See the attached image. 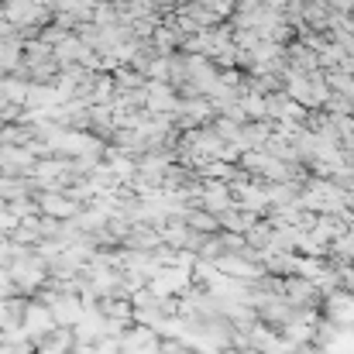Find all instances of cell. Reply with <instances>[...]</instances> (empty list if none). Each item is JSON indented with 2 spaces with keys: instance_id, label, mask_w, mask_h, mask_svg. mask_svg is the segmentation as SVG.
<instances>
[{
  "instance_id": "cell-5",
  "label": "cell",
  "mask_w": 354,
  "mask_h": 354,
  "mask_svg": "<svg viewBox=\"0 0 354 354\" xmlns=\"http://www.w3.org/2000/svg\"><path fill=\"white\" fill-rule=\"evenodd\" d=\"M41 207H45L48 214H55V217H66V214L76 210V207H69V203H62V200H41Z\"/></svg>"
},
{
  "instance_id": "cell-3",
  "label": "cell",
  "mask_w": 354,
  "mask_h": 354,
  "mask_svg": "<svg viewBox=\"0 0 354 354\" xmlns=\"http://www.w3.org/2000/svg\"><path fill=\"white\" fill-rule=\"evenodd\" d=\"M158 334L151 330V327H134V330H127L124 337H120V354H158Z\"/></svg>"
},
{
  "instance_id": "cell-2",
  "label": "cell",
  "mask_w": 354,
  "mask_h": 354,
  "mask_svg": "<svg viewBox=\"0 0 354 354\" xmlns=\"http://www.w3.org/2000/svg\"><path fill=\"white\" fill-rule=\"evenodd\" d=\"M21 330H24V337H31L35 344L45 337V334H52L55 330V317H52V310L48 306H28L24 310V320H21Z\"/></svg>"
},
{
  "instance_id": "cell-4",
  "label": "cell",
  "mask_w": 354,
  "mask_h": 354,
  "mask_svg": "<svg viewBox=\"0 0 354 354\" xmlns=\"http://www.w3.org/2000/svg\"><path fill=\"white\" fill-rule=\"evenodd\" d=\"M189 227H193V231H214V227H217V217H210V214H193V217H189Z\"/></svg>"
},
{
  "instance_id": "cell-1",
  "label": "cell",
  "mask_w": 354,
  "mask_h": 354,
  "mask_svg": "<svg viewBox=\"0 0 354 354\" xmlns=\"http://www.w3.org/2000/svg\"><path fill=\"white\" fill-rule=\"evenodd\" d=\"M48 310L55 317V327H76L83 310H86V303L80 296H73V292H59V296H48Z\"/></svg>"
}]
</instances>
